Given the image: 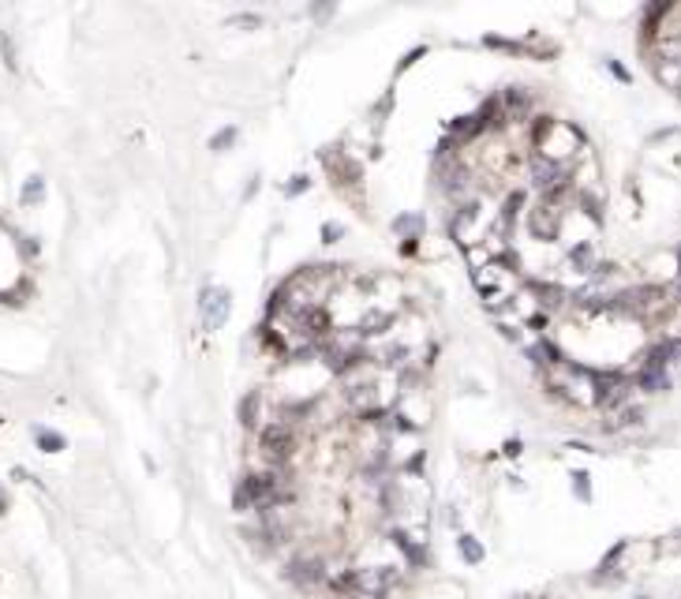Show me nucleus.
Segmentation results:
<instances>
[{
  "mask_svg": "<svg viewBox=\"0 0 681 599\" xmlns=\"http://www.w3.org/2000/svg\"><path fill=\"white\" fill-rule=\"evenodd\" d=\"M543 375H547V386L554 393H561L565 401L573 404H599V386H595V375L588 371V367L573 364V359L561 356L558 364L543 367Z\"/></svg>",
  "mask_w": 681,
  "mask_h": 599,
  "instance_id": "f257e3e1",
  "label": "nucleus"
},
{
  "mask_svg": "<svg viewBox=\"0 0 681 599\" xmlns=\"http://www.w3.org/2000/svg\"><path fill=\"white\" fill-rule=\"evenodd\" d=\"M536 143H539V150H543L539 158L561 165L565 158H573V154L581 150V132H576L573 124H561V120L543 116L539 124H536Z\"/></svg>",
  "mask_w": 681,
  "mask_h": 599,
  "instance_id": "f03ea898",
  "label": "nucleus"
},
{
  "mask_svg": "<svg viewBox=\"0 0 681 599\" xmlns=\"http://www.w3.org/2000/svg\"><path fill=\"white\" fill-rule=\"evenodd\" d=\"M487 225H491V210H483V206H461L453 214V221H449V233H453V240L464 247H480L487 236Z\"/></svg>",
  "mask_w": 681,
  "mask_h": 599,
  "instance_id": "7ed1b4c3",
  "label": "nucleus"
},
{
  "mask_svg": "<svg viewBox=\"0 0 681 599\" xmlns=\"http://www.w3.org/2000/svg\"><path fill=\"white\" fill-rule=\"evenodd\" d=\"M513 285H517V278H513L509 270H502V266L487 262L475 270V289L483 292L487 307H502L505 300H513Z\"/></svg>",
  "mask_w": 681,
  "mask_h": 599,
  "instance_id": "20e7f679",
  "label": "nucleus"
},
{
  "mask_svg": "<svg viewBox=\"0 0 681 599\" xmlns=\"http://www.w3.org/2000/svg\"><path fill=\"white\" fill-rule=\"evenodd\" d=\"M228 311H233V296H228V289H206L202 292V322H206V330L225 326Z\"/></svg>",
  "mask_w": 681,
  "mask_h": 599,
  "instance_id": "39448f33",
  "label": "nucleus"
},
{
  "mask_svg": "<svg viewBox=\"0 0 681 599\" xmlns=\"http://www.w3.org/2000/svg\"><path fill=\"white\" fill-rule=\"evenodd\" d=\"M532 180H536V188H543V191H558L561 184L569 180V172H565V165H554L547 158H532Z\"/></svg>",
  "mask_w": 681,
  "mask_h": 599,
  "instance_id": "423d86ee",
  "label": "nucleus"
},
{
  "mask_svg": "<svg viewBox=\"0 0 681 599\" xmlns=\"http://www.w3.org/2000/svg\"><path fill=\"white\" fill-rule=\"evenodd\" d=\"M284 577H289L292 584H315V580L326 577V569H322V562H315V558H300L284 569Z\"/></svg>",
  "mask_w": 681,
  "mask_h": 599,
  "instance_id": "0eeeda50",
  "label": "nucleus"
},
{
  "mask_svg": "<svg viewBox=\"0 0 681 599\" xmlns=\"http://www.w3.org/2000/svg\"><path fill=\"white\" fill-rule=\"evenodd\" d=\"M457 547H461V558L468 562V566H480V562H483V543L475 539V536H461V539H457Z\"/></svg>",
  "mask_w": 681,
  "mask_h": 599,
  "instance_id": "6e6552de",
  "label": "nucleus"
},
{
  "mask_svg": "<svg viewBox=\"0 0 681 599\" xmlns=\"http://www.w3.org/2000/svg\"><path fill=\"white\" fill-rule=\"evenodd\" d=\"M38 446L45 449V454H57V449H64V438L53 435V431H38Z\"/></svg>",
  "mask_w": 681,
  "mask_h": 599,
  "instance_id": "1a4fd4ad",
  "label": "nucleus"
},
{
  "mask_svg": "<svg viewBox=\"0 0 681 599\" xmlns=\"http://www.w3.org/2000/svg\"><path fill=\"white\" fill-rule=\"evenodd\" d=\"M505 105H509L513 113H524V109L532 105V98L524 94V90H509V94H505Z\"/></svg>",
  "mask_w": 681,
  "mask_h": 599,
  "instance_id": "9d476101",
  "label": "nucleus"
},
{
  "mask_svg": "<svg viewBox=\"0 0 681 599\" xmlns=\"http://www.w3.org/2000/svg\"><path fill=\"white\" fill-rule=\"evenodd\" d=\"M573 491H576V499H581V502L592 499V487H588V472H573Z\"/></svg>",
  "mask_w": 681,
  "mask_h": 599,
  "instance_id": "9b49d317",
  "label": "nucleus"
},
{
  "mask_svg": "<svg viewBox=\"0 0 681 599\" xmlns=\"http://www.w3.org/2000/svg\"><path fill=\"white\" fill-rule=\"evenodd\" d=\"M42 199V177H30V184L23 188V202H38Z\"/></svg>",
  "mask_w": 681,
  "mask_h": 599,
  "instance_id": "f8f14e48",
  "label": "nucleus"
},
{
  "mask_svg": "<svg viewBox=\"0 0 681 599\" xmlns=\"http://www.w3.org/2000/svg\"><path fill=\"white\" fill-rule=\"evenodd\" d=\"M233 139H236V127H225V132H217L214 139H210V146H214V150H225Z\"/></svg>",
  "mask_w": 681,
  "mask_h": 599,
  "instance_id": "ddd939ff",
  "label": "nucleus"
},
{
  "mask_svg": "<svg viewBox=\"0 0 681 599\" xmlns=\"http://www.w3.org/2000/svg\"><path fill=\"white\" fill-rule=\"evenodd\" d=\"M296 191H307V177H292V184H289V195H296Z\"/></svg>",
  "mask_w": 681,
  "mask_h": 599,
  "instance_id": "4468645a",
  "label": "nucleus"
},
{
  "mask_svg": "<svg viewBox=\"0 0 681 599\" xmlns=\"http://www.w3.org/2000/svg\"><path fill=\"white\" fill-rule=\"evenodd\" d=\"M340 233H345L340 225H326V229H322V236H326V240H334V236H340Z\"/></svg>",
  "mask_w": 681,
  "mask_h": 599,
  "instance_id": "2eb2a0df",
  "label": "nucleus"
},
{
  "mask_svg": "<svg viewBox=\"0 0 681 599\" xmlns=\"http://www.w3.org/2000/svg\"><path fill=\"white\" fill-rule=\"evenodd\" d=\"M236 26H259V19H255V15H244V19H233Z\"/></svg>",
  "mask_w": 681,
  "mask_h": 599,
  "instance_id": "dca6fc26",
  "label": "nucleus"
},
{
  "mask_svg": "<svg viewBox=\"0 0 681 599\" xmlns=\"http://www.w3.org/2000/svg\"><path fill=\"white\" fill-rule=\"evenodd\" d=\"M8 510V502H4V494H0V513H4Z\"/></svg>",
  "mask_w": 681,
  "mask_h": 599,
  "instance_id": "f3484780",
  "label": "nucleus"
},
{
  "mask_svg": "<svg viewBox=\"0 0 681 599\" xmlns=\"http://www.w3.org/2000/svg\"><path fill=\"white\" fill-rule=\"evenodd\" d=\"M678 94H681V90H678Z\"/></svg>",
  "mask_w": 681,
  "mask_h": 599,
  "instance_id": "a211bd4d",
  "label": "nucleus"
},
{
  "mask_svg": "<svg viewBox=\"0 0 681 599\" xmlns=\"http://www.w3.org/2000/svg\"><path fill=\"white\" fill-rule=\"evenodd\" d=\"M640 599H644V596H640Z\"/></svg>",
  "mask_w": 681,
  "mask_h": 599,
  "instance_id": "6ab92c4d",
  "label": "nucleus"
}]
</instances>
